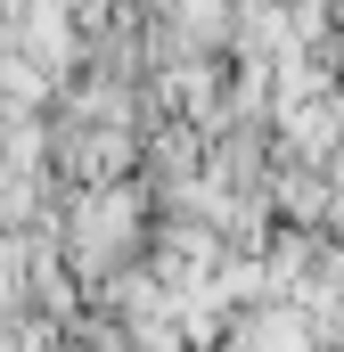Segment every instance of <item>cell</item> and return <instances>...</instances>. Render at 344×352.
<instances>
[{
    "mask_svg": "<svg viewBox=\"0 0 344 352\" xmlns=\"http://www.w3.org/2000/svg\"><path fill=\"white\" fill-rule=\"evenodd\" d=\"M8 33H17V50H25L33 66H50L58 82H66V74H74V58H83L74 0H17V8H8Z\"/></svg>",
    "mask_w": 344,
    "mask_h": 352,
    "instance_id": "cell-1",
    "label": "cell"
},
{
    "mask_svg": "<svg viewBox=\"0 0 344 352\" xmlns=\"http://www.w3.org/2000/svg\"><path fill=\"white\" fill-rule=\"evenodd\" d=\"M131 188H90L83 213H74V246H83V270H98V254H115L123 238H131Z\"/></svg>",
    "mask_w": 344,
    "mask_h": 352,
    "instance_id": "cell-2",
    "label": "cell"
}]
</instances>
